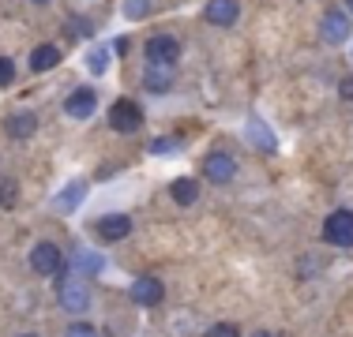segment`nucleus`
Returning a JSON list of instances; mask_svg holds the SVG:
<instances>
[{
  "label": "nucleus",
  "mask_w": 353,
  "mask_h": 337,
  "mask_svg": "<svg viewBox=\"0 0 353 337\" xmlns=\"http://www.w3.org/2000/svg\"><path fill=\"white\" fill-rule=\"evenodd\" d=\"M57 300H61V307L68 311V315H83V311L90 307V289L83 277L68 274V270H61L57 274Z\"/></svg>",
  "instance_id": "obj_1"
},
{
  "label": "nucleus",
  "mask_w": 353,
  "mask_h": 337,
  "mask_svg": "<svg viewBox=\"0 0 353 337\" xmlns=\"http://www.w3.org/2000/svg\"><path fill=\"white\" fill-rule=\"evenodd\" d=\"M109 128H113L117 135H136V131L143 128V109H139V101L117 98L113 109H109Z\"/></svg>",
  "instance_id": "obj_2"
},
{
  "label": "nucleus",
  "mask_w": 353,
  "mask_h": 337,
  "mask_svg": "<svg viewBox=\"0 0 353 337\" xmlns=\"http://www.w3.org/2000/svg\"><path fill=\"white\" fill-rule=\"evenodd\" d=\"M323 240L331 248H353V210H331L323 221Z\"/></svg>",
  "instance_id": "obj_3"
},
{
  "label": "nucleus",
  "mask_w": 353,
  "mask_h": 337,
  "mask_svg": "<svg viewBox=\"0 0 353 337\" xmlns=\"http://www.w3.org/2000/svg\"><path fill=\"white\" fill-rule=\"evenodd\" d=\"M30 270L41 274V277H57L64 270V251L57 248V243H49V240L34 243V251H30Z\"/></svg>",
  "instance_id": "obj_4"
},
{
  "label": "nucleus",
  "mask_w": 353,
  "mask_h": 337,
  "mask_svg": "<svg viewBox=\"0 0 353 337\" xmlns=\"http://www.w3.org/2000/svg\"><path fill=\"white\" fill-rule=\"evenodd\" d=\"M176 56H181V41L173 34L147 38V64H176Z\"/></svg>",
  "instance_id": "obj_5"
},
{
  "label": "nucleus",
  "mask_w": 353,
  "mask_h": 337,
  "mask_svg": "<svg viewBox=\"0 0 353 337\" xmlns=\"http://www.w3.org/2000/svg\"><path fill=\"white\" fill-rule=\"evenodd\" d=\"M319 34H323L327 45H342V41H350V15L342 12V8H327Z\"/></svg>",
  "instance_id": "obj_6"
},
{
  "label": "nucleus",
  "mask_w": 353,
  "mask_h": 337,
  "mask_svg": "<svg viewBox=\"0 0 353 337\" xmlns=\"http://www.w3.org/2000/svg\"><path fill=\"white\" fill-rule=\"evenodd\" d=\"M203 173H207L211 184H230L233 176H237V162H233L225 150H214V154L203 157Z\"/></svg>",
  "instance_id": "obj_7"
},
{
  "label": "nucleus",
  "mask_w": 353,
  "mask_h": 337,
  "mask_svg": "<svg viewBox=\"0 0 353 337\" xmlns=\"http://www.w3.org/2000/svg\"><path fill=\"white\" fill-rule=\"evenodd\" d=\"M128 296L139 303V307H158V303L165 300V285L158 281V277H139V281H132Z\"/></svg>",
  "instance_id": "obj_8"
},
{
  "label": "nucleus",
  "mask_w": 353,
  "mask_h": 337,
  "mask_svg": "<svg viewBox=\"0 0 353 337\" xmlns=\"http://www.w3.org/2000/svg\"><path fill=\"white\" fill-rule=\"evenodd\" d=\"M94 109H98V94L90 87H75L68 94V101H64V113L72 120H87V116H94Z\"/></svg>",
  "instance_id": "obj_9"
},
{
  "label": "nucleus",
  "mask_w": 353,
  "mask_h": 337,
  "mask_svg": "<svg viewBox=\"0 0 353 337\" xmlns=\"http://www.w3.org/2000/svg\"><path fill=\"white\" fill-rule=\"evenodd\" d=\"M94 232H98V240L117 243V240H124V236L132 232V217L128 214H105V217H98Z\"/></svg>",
  "instance_id": "obj_10"
},
{
  "label": "nucleus",
  "mask_w": 353,
  "mask_h": 337,
  "mask_svg": "<svg viewBox=\"0 0 353 337\" xmlns=\"http://www.w3.org/2000/svg\"><path fill=\"white\" fill-rule=\"evenodd\" d=\"M237 15H241L237 0H207V8H203V19L211 23V27H233Z\"/></svg>",
  "instance_id": "obj_11"
},
{
  "label": "nucleus",
  "mask_w": 353,
  "mask_h": 337,
  "mask_svg": "<svg viewBox=\"0 0 353 337\" xmlns=\"http://www.w3.org/2000/svg\"><path fill=\"white\" fill-rule=\"evenodd\" d=\"M143 87L154 90V94H165L173 87V64H147V75H143Z\"/></svg>",
  "instance_id": "obj_12"
},
{
  "label": "nucleus",
  "mask_w": 353,
  "mask_h": 337,
  "mask_svg": "<svg viewBox=\"0 0 353 337\" xmlns=\"http://www.w3.org/2000/svg\"><path fill=\"white\" fill-rule=\"evenodd\" d=\"M4 128H8V135H12V139H30V135L38 131V116H34V113H12Z\"/></svg>",
  "instance_id": "obj_13"
},
{
  "label": "nucleus",
  "mask_w": 353,
  "mask_h": 337,
  "mask_svg": "<svg viewBox=\"0 0 353 337\" xmlns=\"http://www.w3.org/2000/svg\"><path fill=\"white\" fill-rule=\"evenodd\" d=\"M57 64H61V49L57 45H38L30 53V72H53Z\"/></svg>",
  "instance_id": "obj_14"
},
{
  "label": "nucleus",
  "mask_w": 353,
  "mask_h": 337,
  "mask_svg": "<svg viewBox=\"0 0 353 337\" xmlns=\"http://www.w3.org/2000/svg\"><path fill=\"white\" fill-rule=\"evenodd\" d=\"M83 191H87V184H83V180H72V184H68V188H64V191H61V199H57V202H53V210H57V214H72V210H75V206H79V199H83Z\"/></svg>",
  "instance_id": "obj_15"
},
{
  "label": "nucleus",
  "mask_w": 353,
  "mask_h": 337,
  "mask_svg": "<svg viewBox=\"0 0 353 337\" xmlns=\"http://www.w3.org/2000/svg\"><path fill=\"white\" fill-rule=\"evenodd\" d=\"M170 195H173V202H181V206H192V202L199 199V184L188 180V176H181V180L170 184Z\"/></svg>",
  "instance_id": "obj_16"
},
{
  "label": "nucleus",
  "mask_w": 353,
  "mask_h": 337,
  "mask_svg": "<svg viewBox=\"0 0 353 337\" xmlns=\"http://www.w3.org/2000/svg\"><path fill=\"white\" fill-rule=\"evenodd\" d=\"M248 139L256 142L259 150H274V135H271V128H263V120H256V116L248 120Z\"/></svg>",
  "instance_id": "obj_17"
},
{
  "label": "nucleus",
  "mask_w": 353,
  "mask_h": 337,
  "mask_svg": "<svg viewBox=\"0 0 353 337\" xmlns=\"http://www.w3.org/2000/svg\"><path fill=\"white\" fill-rule=\"evenodd\" d=\"M15 202H19V184H15V176H0V206L12 210Z\"/></svg>",
  "instance_id": "obj_18"
},
{
  "label": "nucleus",
  "mask_w": 353,
  "mask_h": 337,
  "mask_svg": "<svg viewBox=\"0 0 353 337\" xmlns=\"http://www.w3.org/2000/svg\"><path fill=\"white\" fill-rule=\"evenodd\" d=\"M72 266L83 270V274H98V270H102V259H98V255H75Z\"/></svg>",
  "instance_id": "obj_19"
},
{
  "label": "nucleus",
  "mask_w": 353,
  "mask_h": 337,
  "mask_svg": "<svg viewBox=\"0 0 353 337\" xmlns=\"http://www.w3.org/2000/svg\"><path fill=\"white\" fill-rule=\"evenodd\" d=\"M150 12V0H124V15L128 19H143Z\"/></svg>",
  "instance_id": "obj_20"
},
{
  "label": "nucleus",
  "mask_w": 353,
  "mask_h": 337,
  "mask_svg": "<svg viewBox=\"0 0 353 337\" xmlns=\"http://www.w3.org/2000/svg\"><path fill=\"white\" fill-rule=\"evenodd\" d=\"M87 64H90V72H94V75H105V64H109V56H105V49H90V56H87Z\"/></svg>",
  "instance_id": "obj_21"
},
{
  "label": "nucleus",
  "mask_w": 353,
  "mask_h": 337,
  "mask_svg": "<svg viewBox=\"0 0 353 337\" xmlns=\"http://www.w3.org/2000/svg\"><path fill=\"white\" fill-rule=\"evenodd\" d=\"M64 337H98V330H94L90 323H83V318H79V323H72L68 330H64Z\"/></svg>",
  "instance_id": "obj_22"
},
{
  "label": "nucleus",
  "mask_w": 353,
  "mask_h": 337,
  "mask_svg": "<svg viewBox=\"0 0 353 337\" xmlns=\"http://www.w3.org/2000/svg\"><path fill=\"white\" fill-rule=\"evenodd\" d=\"M207 337H241V330L233 323H214L211 330H207Z\"/></svg>",
  "instance_id": "obj_23"
},
{
  "label": "nucleus",
  "mask_w": 353,
  "mask_h": 337,
  "mask_svg": "<svg viewBox=\"0 0 353 337\" xmlns=\"http://www.w3.org/2000/svg\"><path fill=\"white\" fill-rule=\"evenodd\" d=\"M12 79H15V64L8 56H0V87H12Z\"/></svg>",
  "instance_id": "obj_24"
},
{
  "label": "nucleus",
  "mask_w": 353,
  "mask_h": 337,
  "mask_svg": "<svg viewBox=\"0 0 353 337\" xmlns=\"http://www.w3.org/2000/svg\"><path fill=\"white\" fill-rule=\"evenodd\" d=\"M173 142L170 139H158V142H150V150H154V154H165V150H170Z\"/></svg>",
  "instance_id": "obj_25"
},
{
  "label": "nucleus",
  "mask_w": 353,
  "mask_h": 337,
  "mask_svg": "<svg viewBox=\"0 0 353 337\" xmlns=\"http://www.w3.org/2000/svg\"><path fill=\"white\" fill-rule=\"evenodd\" d=\"M113 53H117V56L128 53V38H117V41H113Z\"/></svg>",
  "instance_id": "obj_26"
},
{
  "label": "nucleus",
  "mask_w": 353,
  "mask_h": 337,
  "mask_svg": "<svg viewBox=\"0 0 353 337\" xmlns=\"http://www.w3.org/2000/svg\"><path fill=\"white\" fill-rule=\"evenodd\" d=\"M339 90H342V98H353V79H346V83H342Z\"/></svg>",
  "instance_id": "obj_27"
},
{
  "label": "nucleus",
  "mask_w": 353,
  "mask_h": 337,
  "mask_svg": "<svg viewBox=\"0 0 353 337\" xmlns=\"http://www.w3.org/2000/svg\"><path fill=\"white\" fill-rule=\"evenodd\" d=\"M252 337H279V334H263V330H259V334H252Z\"/></svg>",
  "instance_id": "obj_28"
},
{
  "label": "nucleus",
  "mask_w": 353,
  "mask_h": 337,
  "mask_svg": "<svg viewBox=\"0 0 353 337\" xmlns=\"http://www.w3.org/2000/svg\"><path fill=\"white\" fill-rule=\"evenodd\" d=\"M19 337H38V334H19Z\"/></svg>",
  "instance_id": "obj_29"
},
{
  "label": "nucleus",
  "mask_w": 353,
  "mask_h": 337,
  "mask_svg": "<svg viewBox=\"0 0 353 337\" xmlns=\"http://www.w3.org/2000/svg\"><path fill=\"white\" fill-rule=\"evenodd\" d=\"M346 4H350V12H353V0H346Z\"/></svg>",
  "instance_id": "obj_30"
},
{
  "label": "nucleus",
  "mask_w": 353,
  "mask_h": 337,
  "mask_svg": "<svg viewBox=\"0 0 353 337\" xmlns=\"http://www.w3.org/2000/svg\"><path fill=\"white\" fill-rule=\"evenodd\" d=\"M34 4H46V0H34Z\"/></svg>",
  "instance_id": "obj_31"
}]
</instances>
